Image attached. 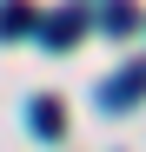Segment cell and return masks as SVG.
Wrapping results in <instances>:
<instances>
[{
	"mask_svg": "<svg viewBox=\"0 0 146 152\" xmlns=\"http://www.w3.org/2000/svg\"><path fill=\"white\" fill-rule=\"evenodd\" d=\"M20 33H33V7H0V40H20Z\"/></svg>",
	"mask_w": 146,
	"mask_h": 152,
	"instance_id": "5b68a950",
	"label": "cell"
},
{
	"mask_svg": "<svg viewBox=\"0 0 146 152\" xmlns=\"http://www.w3.org/2000/svg\"><path fill=\"white\" fill-rule=\"evenodd\" d=\"M100 27H106V33H133V27H139V7H133V0H106Z\"/></svg>",
	"mask_w": 146,
	"mask_h": 152,
	"instance_id": "7a4b0ae2",
	"label": "cell"
},
{
	"mask_svg": "<svg viewBox=\"0 0 146 152\" xmlns=\"http://www.w3.org/2000/svg\"><path fill=\"white\" fill-rule=\"evenodd\" d=\"M40 40H46V46H73V40H80V13H53V20L40 27Z\"/></svg>",
	"mask_w": 146,
	"mask_h": 152,
	"instance_id": "277c9868",
	"label": "cell"
},
{
	"mask_svg": "<svg viewBox=\"0 0 146 152\" xmlns=\"http://www.w3.org/2000/svg\"><path fill=\"white\" fill-rule=\"evenodd\" d=\"M33 132H40V139H60V132H66V113L53 106V99H33Z\"/></svg>",
	"mask_w": 146,
	"mask_h": 152,
	"instance_id": "3957f363",
	"label": "cell"
},
{
	"mask_svg": "<svg viewBox=\"0 0 146 152\" xmlns=\"http://www.w3.org/2000/svg\"><path fill=\"white\" fill-rule=\"evenodd\" d=\"M133 99H146V66H126L119 80L100 86V106H106V113H113V106H133Z\"/></svg>",
	"mask_w": 146,
	"mask_h": 152,
	"instance_id": "6da1fadb",
	"label": "cell"
}]
</instances>
